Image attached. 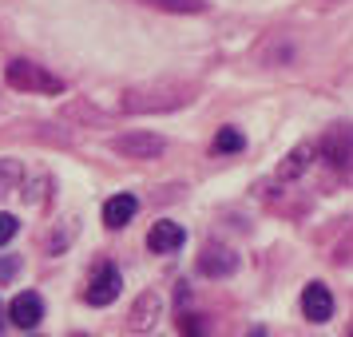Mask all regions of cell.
<instances>
[{
  "mask_svg": "<svg viewBox=\"0 0 353 337\" xmlns=\"http://www.w3.org/2000/svg\"><path fill=\"white\" fill-rule=\"evenodd\" d=\"M135 210H139V198L135 194H115V198L103 203V223L112 226V230H119V226H128L135 218Z\"/></svg>",
  "mask_w": 353,
  "mask_h": 337,
  "instance_id": "cell-11",
  "label": "cell"
},
{
  "mask_svg": "<svg viewBox=\"0 0 353 337\" xmlns=\"http://www.w3.org/2000/svg\"><path fill=\"white\" fill-rule=\"evenodd\" d=\"M314 155H318V147H314V143H298V147L286 155V163L278 167V178H282V183H294V178H298L305 167L314 163Z\"/></svg>",
  "mask_w": 353,
  "mask_h": 337,
  "instance_id": "cell-12",
  "label": "cell"
},
{
  "mask_svg": "<svg viewBox=\"0 0 353 337\" xmlns=\"http://www.w3.org/2000/svg\"><path fill=\"white\" fill-rule=\"evenodd\" d=\"M20 178H24V167L17 159H0V194H12Z\"/></svg>",
  "mask_w": 353,
  "mask_h": 337,
  "instance_id": "cell-14",
  "label": "cell"
},
{
  "mask_svg": "<svg viewBox=\"0 0 353 337\" xmlns=\"http://www.w3.org/2000/svg\"><path fill=\"white\" fill-rule=\"evenodd\" d=\"M155 8H167V12H203L207 0H151Z\"/></svg>",
  "mask_w": 353,
  "mask_h": 337,
  "instance_id": "cell-15",
  "label": "cell"
},
{
  "mask_svg": "<svg viewBox=\"0 0 353 337\" xmlns=\"http://www.w3.org/2000/svg\"><path fill=\"white\" fill-rule=\"evenodd\" d=\"M191 99V88H155V92H131L123 99V112L143 115V112H175Z\"/></svg>",
  "mask_w": 353,
  "mask_h": 337,
  "instance_id": "cell-2",
  "label": "cell"
},
{
  "mask_svg": "<svg viewBox=\"0 0 353 337\" xmlns=\"http://www.w3.org/2000/svg\"><path fill=\"white\" fill-rule=\"evenodd\" d=\"M341 0H318V8H337Z\"/></svg>",
  "mask_w": 353,
  "mask_h": 337,
  "instance_id": "cell-19",
  "label": "cell"
},
{
  "mask_svg": "<svg viewBox=\"0 0 353 337\" xmlns=\"http://www.w3.org/2000/svg\"><path fill=\"white\" fill-rule=\"evenodd\" d=\"M242 147H246V139H242L239 127H219V135H214V155H239Z\"/></svg>",
  "mask_w": 353,
  "mask_h": 337,
  "instance_id": "cell-13",
  "label": "cell"
},
{
  "mask_svg": "<svg viewBox=\"0 0 353 337\" xmlns=\"http://www.w3.org/2000/svg\"><path fill=\"white\" fill-rule=\"evenodd\" d=\"M179 334H183V337H207V325H203V318L183 314V318H179Z\"/></svg>",
  "mask_w": 353,
  "mask_h": 337,
  "instance_id": "cell-16",
  "label": "cell"
},
{
  "mask_svg": "<svg viewBox=\"0 0 353 337\" xmlns=\"http://www.w3.org/2000/svg\"><path fill=\"white\" fill-rule=\"evenodd\" d=\"M20 230V223H17V214H0V246L4 242H12V234Z\"/></svg>",
  "mask_w": 353,
  "mask_h": 337,
  "instance_id": "cell-18",
  "label": "cell"
},
{
  "mask_svg": "<svg viewBox=\"0 0 353 337\" xmlns=\"http://www.w3.org/2000/svg\"><path fill=\"white\" fill-rule=\"evenodd\" d=\"M4 76H8V83H12L17 92H32V96H64V80L52 76L44 64H32V60H12V64L4 68Z\"/></svg>",
  "mask_w": 353,
  "mask_h": 337,
  "instance_id": "cell-1",
  "label": "cell"
},
{
  "mask_svg": "<svg viewBox=\"0 0 353 337\" xmlns=\"http://www.w3.org/2000/svg\"><path fill=\"white\" fill-rule=\"evenodd\" d=\"M318 155H325L334 167L350 163V155H353V127L350 123H337V127L325 131V135L318 139Z\"/></svg>",
  "mask_w": 353,
  "mask_h": 337,
  "instance_id": "cell-5",
  "label": "cell"
},
{
  "mask_svg": "<svg viewBox=\"0 0 353 337\" xmlns=\"http://www.w3.org/2000/svg\"><path fill=\"white\" fill-rule=\"evenodd\" d=\"M159 314H163V298H159V289H143V294L135 298V305H131L128 325L135 329V334H143V329H151V325L159 321Z\"/></svg>",
  "mask_w": 353,
  "mask_h": 337,
  "instance_id": "cell-6",
  "label": "cell"
},
{
  "mask_svg": "<svg viewBox=\"0 0 353 337\" xmlns=\"http://www.w3.org/2000/svg\"><path fill=\"white\" fill-rule=\"evenodd\" d=\"M8 318H12V325H20V329H32V325H40V318H44V302H40V294H17L12 298V305H8Z\"/></svg>",
  "mask_w": 353,
  "mask_h": 337,
  "instance_id": "cell-9",
  "label": "cell"
},
{
  "mask_svg": "<svg viewBox=\"0 0 353 337\" xmlns=\"http://www.w3.org/2000/svg\"><path fill=\"white\" fill-rule=\"evenodd\" d=\"M183 242H187V230H183L179 223H167V218L147 230V246H151V254H175Z\"/></svg>",
  "mask_w": 353,
  "mask_h": 337,
  "instance_id": "cell-8",
  "label": "cell"
},
{
  "mask_svg": "<svg viewBox=\"0 0 353 337\" xmlns=\"http://www.w3.org/2000/svg\"><path fill=\"white\" fill-rule=\"evenodd\" d=\"M112 147L123 155V159H155V155H163V135H155V131H128V135H115Z\"/></svg>",
  "mask_w": 353,
  "mask_h": 337,
  "instance_id": "cell-3",
  "label": "cell"
},
{
  "mask_svg": "<svg viewBox=\"0 0 353 337\" xmlns=\"http://www.w3.org/2000/svg\"><path fill=\"white\" fill-rule=\"evenodd\" d=\"M199 270L207 274V278H230V274L239 270V258L230 254L226 246H207L203 258H199Z\"/></svg>",
  "mask_w": 353,
  "mask_h": 337,
  "instance_id": "cell-10",
  "label": "cell"
},
{
  "mask_svg": "<svg viewBox=\"0 0 353 337\" xmlns=\"http://www.w3.org/2000/svg\"><path fill=\"white\" fill-rule=\"evenodd\" d=\"M246 337H266V329H262V325H254V329H250Z\"/></svg>",
  "mask_w": 353,
  "mask_h": 337,
  "instance_id": "cell-20",
  "label": "cell"
},
{
  "mask_svg": "<svg viewBox=\"0 0 353 337\" xmlns=\"http://www.w3.org/2000/svg\"><path fill=\"white\" fill-rule=\"evenodd\" d=\"M119 289H123V274L108 262V266L96 270V278H92V286H88L83 298H88V305H112L115 298H119Z\"/></svg>",
  "mask_w": 353,
  "mask_h": 337,
  "instance_id": "cell-4",
  "label": "cell"
},
{
  "mask_svg": "<svg viewBox=\"0 0 353 337\" xmlns=\"http://www.w3.org/2000/svg\"><path fill=\"white\" fill-rule=\"evenodd\" d=\"M302 314L310 321H330L334 318V294H330V289L321 286V282H310V286L302 289Z\"/></svg>",
  "mask_w": 353,
  "mask_h": 337,
  "instance_id": "cell-7",
  "label": "cell"
},
{
  "mask_svg": "<svg viewBox=\"0 0 353 337\" xmlns=\"http://www.w3.org/2000/svg\"><path fill=\"white\" fill-rule=\"evenodd\" d=\"M17 270H20V258L17 254H0V286H4V282H12Z\"/></svg>",
  "mask_w": 353,
  "mask_h": 337,
  "instance_id": "cell-17",
  "label": "cell"
}]
</instances>
